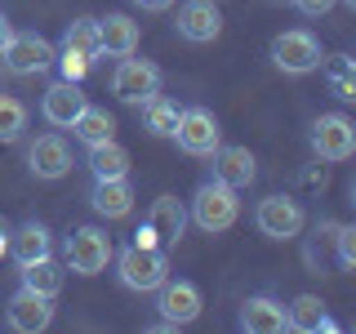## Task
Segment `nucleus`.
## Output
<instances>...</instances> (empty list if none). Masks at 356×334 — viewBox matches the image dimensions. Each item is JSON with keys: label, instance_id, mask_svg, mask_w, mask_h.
Instances as JSON below:
<instances>
[{"label": "nucleus", "instance_id": "7", "mask_svg": "<svg viewBox=\"0 0 356 334\" xmlns=\"http://www.w3.org/2000/svg\"><path fill=\"white\" fill-rule=\"evenodd\" d=\"M254 223H259V232L263 237H272V241H289V237H298L303 232V223H307V214H303V205H298L294 196H263L259 200V209H254Z\"/></svg>", "mask_w": 356, "mask_h": 334}, {"label": "nucleus", "instance_id": "18", "mask_svg": "<svg viewBox=\"0 0 356 334\" xmlns=\"http://www.w3.org/2000/svg\"><path fill=\"white\" fill-rule=\"evenodd\" d=\"M147 228L156 232V241H161V250H170V245L183 241L187 232V209L178 196H156L152 209H147Z\"/></svg>", "mask_w": 356, "mask_h": 334}, {"label": "nucleus", "instance_id": "14", "mask_svg": "<svg viewBox=\"0 0 356 334\" xmlns=\"http://www.w3.org/2000/svg\"><path fill=\"white\" fill-rule=\"evenodd\" d=\"M49 321H54V299L36 294V289H27V285L9 299V326L18 334H40V330H49Z\"/></svg>", "mask_w": 356, "mask_h": 334}, {"label": "nucleus", "instance_id": "1", "mask_svg": "<svg viewBox=\"0 0 356 334\" xmlns=\"http://www.w3.org/2000/svg\"><path fill=\"white\" fill-rule=\"evenodd\" d=\"M111 259H116L120 285L134 289V294H152V289L170 276V254H165L161 245H125V250L111 254Z\"/></svg>", "mask_w": 356, "mask_h": 334}, {"label": "nucleus", "instance_id": "37", "mask_svg": "<svg viewBox=\"0 0 356 334\" xmlns=\"http://www.w3.org/2000/svg\"><path fill=\"white\" fill-rule=\"evenodd\" d=\"M348 5H356V0H348Z\"/></svg>", "mask_w": 356, "mask_h": 334}, {"label": "nucleus", "instance_id": "4", "mask_svg": "<svg viewBox=\"0 0 356 334\" xmlns=\"http://www.w3.org/2000/svg\"><path fill=\"white\" fill-rule=\"evenodd\" d=\"M54 58H58V49H54L44 36H36V31H14V36H9V45L0 49V63H5V72H14V76L49 72Z\"/></svg>", "mask_w": 356, "mask_h": 334}, {"label": "nucleus", "instance_id": "30", "mask_svg": "<svg viewBox=\"0 0 356 334\" xmlns=\"http://www.w3.org/2000/svg\"><path fill=\"white\" fill-rule=\"evenodd\" d=\"M325 183H330L325 165H312V170H303V187H307V192H325Z\"/></svg>", "mask_w": 356, "mask_h": 334}, {"label": "nucleus", "instance_id": "25", "mask_svg": "<svg viewBox=\"0 0 356 334\" xmlns=\"http://www.w3.org/2000/svg\"><path fill=\"white\" fill-rule=\"evenodd\" d=\"M178 103H170V98H161V94H152L147 103H143V116H147V134H156V138H174V129H178Z\"/></svg>", "mask_w": 356, "mask_h": 334}, {"label": "nucleus", "instance_id": "35", "mask_svg": "<svg viewBox=\"0 0 356 334\" xmlns=\"http://www.w3.org/2000/svg\"><path fill=\"white\" fill-rule=\"evenodd\" d=\"M9 36H14V27H9V18L0 14V49H5V45H9Z\"/></svg>", "mask_w": 356, "mask_h": 334}, {"label": "nucleus", "instance_id": "36", "mask_svg": "<svg viewBox=\"0 0 356 334\" xmlns=\"http://www.w3.org/2000/svg\"><path fill=\"white\" fill-rule=\"evenodd\" d=\"M0 254H9V223L0 218Z\"/></svg>", "mask_w": 356, "mask_h": 334}, {"label": "nucleus", "instance_id": "20", "mask_svg": "<svg viewBox=\"0 0 356 334\" xmlns=\"http://www.w3.org/2000/svg\"><path fill=\"white\" fill-rule=\"evenodd\" d=\"M9 254H14V263H36L49 254V228L44 223H22L18 232H9Z\"/></svg>", "mask_w": 356, "mask_h": 334}, {"label": "nucleus", "instance_id": "10", "mask_svg": "<svg viewBox=\"0 0 356 334\" xmlns=\"http://www.w3.org/2000/svg\"><path fill=\"white\" fill-rule=\"evenodd\" d=\"M156 308H161L165 326L178 330V326H192L205 303H200V289L192 281H170V276H165V281L156 285Z\"/></svg>", "mask_w": 356, "mask_h": 334}, {"label": "nucleus", "instance_id": "16", "mask_svg": "<svg viewBox=\"0 0 356 334\" xmlns=\"http://www.w3.org/2000/svg\"><path fill=\"white\" fill-rule=\"evenodd\" d=\"M209 156H214V178H218V183H227V187H236V192H241V187H250L254 174H259L254 152L250 148H236V143H232V148H222V143H218Z\"/></svg>", "mask_w": 356, "mask_h": 334}, {"label": "nucleus", "instance_id": "5", "mask_svg": "<svg viewBox=\"0 0 356 334\" xmlns=\"http://www.w3.org/2000/svg\"><path fill=\"white\" fill-rule=\"evenodd\" d=\"M111 94H116L120 103H147L152 94H161V67L125 54V58L116 63V72H111Z\"/></svg>", "mask_w": 356, "mask_h": 334}, {"label": "nucleus", "instance_id": "28", "mask_svg": "<svg viewBox=\"0 0 356 334\" xmlns=\"http://www.w3.org/2000/svg\"><path fill=\"white\" fill-rule=\"evenodd\" d=\"M54 67L63 72V81H76V85H81L85 76H89V67H94V58H89V54H76V49H63L58 58H54Z\"/></svg>", "mask_w": 356, "mask_h": 334}, {"label": "nucleus", "instance_id": "9", "mask_svg": "<svg viewBox=\"0 0 356 334\" xmlns=\"http://www.w3.org/2000/svg\"><path fill=\"white\" fill-rule=\"evenodd\" d=\"M312 152L321 161H348L356 152V125L343 111H330V116H316L312 120Z\"/></svg>", "mask_w": 356, "mask_h": 334}, {"label": "nucleus", "instance_id": "23", "mask_svg": "<svg viewBox=\"0 0 356 334\" xmlns=\"http://www.w3.org/2000/svg\"><path fill=\"white\" fill-rule=\"evenodd\" d=\"M22 285L36 289V294H44V299H58V289H63V263H54L49 254L36 259V263H22Z\"/></svg>", "mask_w": 356, "mask_h": 334}, {"label": "nucleus", "instance_id": "13", "mask_svg": "<svg viewBox=\"0 0 356 334\" xmlns=\"http://www.w3.org/2000/svg\"><path fill=\"white\" fill-rule=\"evenodd\" d=\"M85 103L89 98L81 94L76 81H54L44 89V98H40V116L49 120V125H58V129H72V120L85 111Z\"/></svg>", "mask_w": 356, "mask_h": 334}, {"label": "nucleus", "instance_id": "3", "mask_svg": "<svg viewBox=\"0 0 356 334\" xmlns=\"http://www.w3.org/2000/svg\"><path fill=\"white\" fill-rule=\"evenodd\" d=\"M111 254H116V245H111V237H107L103 228H76L72 237H67V245H63L67 272H76V276H98V272H107Z\"/></svg>", "mask_w": 356, "mask_h": 334}, {"label": "nucleus", "instance_id": "33", "mask_svg": "<svg viewBox=\"0 0 356 334\" xmlns=\"http://www.w3.org/2000/svg\"><path fill=\"white\" fill-rule=\"evenodd\" d=\"M129 5H138L143 14H161V9H170L174 0H129Z\"/></svg>", "mask_w": 356, "mask_h": 334}, {"label": "nucleus", "instance_id": "15", "mask_svg": "<svg viewBox=\"0 0 356 334\" xmlns=\"http://www.w3.org/2000/svg\"><path fill=\"white\" fill-rule=\"evenodd\" d=\"M241 330L250 334H281L289 330V317H285V303L272 294H254L241 303Z\"/></svg>", "mask_w": 356, "mask_h": 334}, {"label": "nucleus", "instance_id": "34", "mask_svg": "<svg viewBox=\"0 0 356 334\" xmlns=\"http://www.w3.org/2000/svg\"><path fill=\"white\" fill-rule=\"evenodd\" d=\"M134 245H161V241H156V232L147 228V223H143V228H138V237H134Z\"/></svg>", "mask_w": 356, "mask_h": 334}, {"label": "nucleus", "instance_id": "32", "mask_svg": "<svg viewBox=\"0 0 356 334\" xmlns=\"http://www.w3.org/2000/svg\"><path fill=\"white\" fill-rule=\"evenodd\" d=\"M294 5L303 9L307 18H321V14H330V9H334V0H294Z\"/></svg>", "mask_w": 356, "mask_h": 334}, {"label": "nucleus", "instance_id": "2", "mask_svg": "<svg viewBox=\"0 0 356 334\" xmlns=\"http://www.w3.org/2000/svg\"><path fill=\"white\" fill-rule=\"evenodd\" d=\"M241 214V200H236V187L218 183V178H209V183L196 187L192 196V218L200 232H227L232 223Z\"/></svg>", "mask_w": 356, "mask_h": 334}, {"label": "nucleus", "instance_id": "31", "mask_svg": "<svg viewBox=\"0 0 356 334\" xmlns=\"http://www.w3.org/2000/svg\"><path fill=\"white\" fill-rule=\"evenodd\" d=\"M330 85H334V98H343V103L356 98V76H330Z\"/></svg>", "mask_w": 356, "mask_h": 334}, {"label": "nucleus", "instance_id": "21", "mask_svg": "<svg viewBox=\"0 0 356 334\" xmlns=\"http://www.w3.org/2000/svg\"><path fill=\"white\" fill-rule=\"evenodd\" d=\"M72 134L85 143V148H98V143H111V138H116V120L107 116V107L85 103V111L72 120Z\"/></svg>", "mask_w": 356, "mask_h": 334}, {"label": "nucleus", "instance_id": "8", "mask_svg": "<svg viewBox=\"0 0 356 334\" xmlns=\"http://www.w3.org/2000/svg\"><path fill=\"white\" fill-rule=\"evenodd\" d=\"M272 63L281 67V72H289V76H307V72H316V67H321V45L303 27L281 31V36L272 40Z\"/></svg>", "mask_w": 356, "mask_h": 334}, {"label": "nucleus", "instance_id": "29", "mask_svg": "<svg viewBox=\"0 0 356 334\" xmlns=\"http://www.w3.org/2000/svg\"><path fill=\"white\" fill-rule=\"evenodd\" d=\"M334 245H339V272H356V228L339 223V232H334Z\"/></svg>", "mask_w": 356, "mask_h": 334}, {"label": "nucleus", "instance_id": "26", "mask_svg": "<svg viewBox=\"0 0 356 334\" xmlns=\"http://www.w3.org/2000/svg\"><path fill=\"white\" fill-rule=\"evenodd\" d=\"M27 129V103L14 94H0V143H18Z\"/></svg>", "mask_w": 356, "mask_h": 334}, {"label": "nucleus", "instance_id": "6", "mask_svg": "<svg viewBox=\"0 0 356 334\" xmlns=\"http://www.w3.org/2000/svg\"><path fill=\"white\" fill-rule=\"evenodd\" d=\"M178 148L187 156H209L222 143V129H218V116L209 107H183L178 111V129H174Z\"/></svg>", "mask_w": 356, "mask_h": 334}, {"label": "nucleus", "instance_id": "24", "mask_svg": "<svg viewBox=\"0 0 356 334\" xmlns=\"http://www.w3.org/2000/svg\"><path fill=\"white\" fill-rule=\"evenodd\" d=\"M89 170L94 178H129V152L116 138L98 143V148H89Z\"/></svg>", "mask_w": 356, "mask_h": 334}, {"label": "nucleus", "instance_id": "12", "mask_svg": "<svg viewBox=\"0 0 356 334\" xmlns=\"http://www.w3.org/2000/svg\"><path fill=\"white\" fill-rule=\"evenodd\" d=\"M72 148L58 138V134H40L36 143L27 148V170L44 178V183H54V178H63V174H72Z\"/></svg>", "mask_w": 356, "mask_h": 334}, {"label": "nucleus", "instance_id": "22", "mask_svg": "<svg viewBox=\"0 0 356 334\" xmlns=\"http://www.w3.org/2000/svg\"><path fill=\"white\" fill-rule=\"evenodd\" d=\"M285 317H289V330H303V334H316V330H334L330 312H325V303H321L316 294H298L294 303L285 308Z\"/></svg>", "mask_w": 356, "mask_h": 334}, {"label": "nucleus", "instance_id": "11", "mask_svg": "<svg viewBox=\"0 0 356 334\" xmlns=\"http://www.w3.org/2000/svg\"><path fill=\"white\" fill-rule=\"evenodd\" d=\"M174 27H178V36L192 40V45H209V40H218V31H222L218 0H187V5H178Z\"/></svg>", "mask_w": 356, "mask_h": 334}, {"label": "nucleus", "instance_id": "27", "mask_svg": "<svg viewBox=\"0 0 356 334\" xmlns=\"http://www.w3.org/2000/svg\"><path fill=\"white\" fill-rule=\"evenodd\" d=\"M63 49H76V54H89V58H98V18H76V22H67Z\"/></svg>", "mask_w": 356, "mask_h": 334}, {"label": "nucleus", "instance_id": "19", "mask_svg": "<svg viewBox=\"0 0 356 334\" xmlns=\"http://www.w3.org/2000/svg\"><path fill=\"white\" fill-rule=\"evenodd\" d=\"M89 200H94V209L103 218H125L134 209V187H129V178H94Z\"/></svg>", "mask_w": 356, "mask_h": 334}, {"label": "nucleus", "instance_id": "17", "mask_svg": "<svg viewBox=\"0 0 356 334\" xmlns=\"http://www.w3.org/2000/svg\"><path fill=\"white\" fill-rule=\"evenodd\" d=\"M138 22L129 14H107L98 18V54H111V58H125V54H138Z\"/></svg>", "mask_w": 356, "mask_h": 334}]
</instances>
